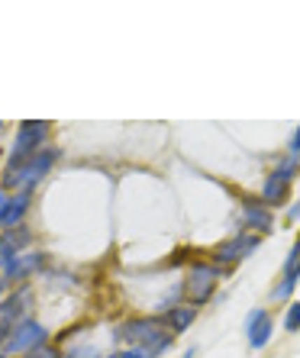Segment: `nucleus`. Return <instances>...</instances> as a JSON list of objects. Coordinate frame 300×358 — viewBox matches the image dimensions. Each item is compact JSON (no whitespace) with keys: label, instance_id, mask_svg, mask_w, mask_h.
I'll return each instance as SVG.
<instances>
[{"label":"nucleus","instance_id":"obj_1","mask_svg":"<svg viewBox=\"0 0 300 358\" xmlns=\"http://www.w3.org/2000/svg\"><path fill=\"white\" fill-rule=\"evenodd\" d=\"M117 342H123L126 349H149L152 355H162V352L175 342V336H171V329L165 326V320L133 317L117 329Z\"/></svg>","mask_w":300,"mask_h":358},{"label":"nucleus","instance_id":"obj_2","mask_svg":"<svg viewBox=\"0 0 300 358\" xmlns=\"http://www.w3.org/2000/svg\"><path fill=\"white\" fill-rule=\"evenodd\" d=\"M55 162H59V149L45 145L42 152H36L33 159L20 162V165H7L3 168V191L17 187V194H33V187H39L42 178L49 175Z\"/></svg>","mask_w":300,"mask_h":358},{"label":"nucleus","instance_id":"obj_3","mask_svg":"<svg viewBox=\"0 0 300 358\" xmlns=\"http://www.w3.org/2000/svg\"><path fill=\"white\" fill-rule=\"evenodd\" d=\"M220 278H223V268L213 265V262H194L187 268V278H184V297L191 307H200V303H207L217 291Z\"/></svg>","mask_w":300,"mask_h":358},{"label":"nucleus","instance_id":"obj_4","mask_svg":"<svg viewBox=\"0 0 300 358\" xmlns=\"http://www.w3.org/2000/svg\"><path fill=\"white\" fill-rule=\"evenodd\" d=\"M45 342H49V329H45L39 320L29 317L7 333V339H3V345H0V355L3 358H20V355H26V352L45 345Z\"/></svg>","mask_w":300,"mask_h":358},{"label":"nucleus","instance_id":"obj_5","mask_svg":"<svg viewBox=\"0 0 300 358\" xmlns=\"http://www.w3.org/2000/svg\"><path fill=\"white\" fill-rule=\"evenodd\" d=\"M45 139H49V123H42V120H26V123H20L17 136H13V145H10L7 165H20V162L33 159L36 152L45 149Z\"/></svg>","mask_w":300,"mask_h":358},{"label":"nucleus","instance_id":"obj_6","mask_svg":"<svg viewBox=\"0 0 300 358\" xmlns=\"http://www.w3.org/2000/svg\"><path fill=\"white\" fill-rule=\"evenodd\" d=\"M29 307H33V287L20 284L17 291H10L7 297L0 300V329L10 333L17 323L29 320Z\"/></svg>","mask_w":300,"mask_h":358},{"label":"nucleus","instance_id":"obj_7","mask_svg":"<svg viewBox=\"0 0 300 358\" xmlns=\"http://www.w3.org/2000/svg\"><path fill=\"white\" fill-rule=\"evenodd\" d=\"M259 242H262V236H255V233H236L233 239H226V242H220L217 245V252H213V265H220V268H229V265H236V262H242V259H249L252 252L259 249Z\"/></svg>","mask_w":300,"mask_h":358},{"label":"nucleus","instance_id":"obj_8","mask_svg":"<svg viewBox=\"0 0 300 358\" xmlns=\"http://www.w3.org/2000/svg\"><path fill=\"white\" fill-rule=\"evenodd\" d=\"M242 226H245V233H271L275 229V213H271V207H268L265 200H242Z\"/></svg>","mask_w":300,"mask_h":358},{"label":"nucleus","instance_id":"obj_9","mask_svg":"<svg viewBox=\"0 0 300 358\" xmlns=\"http://www.w3.org/2000/svg\"><path fill=\"white\" fill-rule=\"evenodd\" d=\"M29 242H33V233L23 226L20 229H0V271H7L29 249Z\"/></svg>","mask_w":300,"mask_h":358},{"label":"nucleus","instance_id":"obj_10","mask_svg":"<svg viewBox=\"0 0 300 358\" xmlns=\"http://www.w3.org/2000/svg\"><path fill=\"white\" fill-rule=\"evenodd\" d=\"M271 333H275V320L268 310H252L245 317V339H249L252 349H265Z\"/></svg>","mask_w":300,"mask_h":358},{"label":"nucleus","instance_id":"obj_11","mask_svg":"<svg viewBox=\"0 0 300 358\" xmlns=\"http://www.w3.org/2000/svg\"><path fill=\"white\" fill-rule=\"evenodd\" d=\"M42 268H45V255H42V252H23V255H20L7 271H0V275L7 278V284L13 287V284H23L26 278H33Z\"/></svg>","mask_w":300,"mask_h":358},{"label":"nucleus","instance_id":"obj_12","mask_svg":"<svg viewBox=\"0 0 300 358\" xmlns=\"http://www.w3.org/2000/svg\"><path fill=\"white\" fill-rule=\"evenodd\" d=\"M29 194H10L7 207H3V213H0V229H20L26 220V213H29Z\"/></svg>","mask_w":300,"mask_h":358},{"label":"nucleus","instance_id":"obj_13","mask_svg":"<svg viewBox=\"0 0 300 358\" xmlns=\"http://www.w3.org/2000/svg\"><path fill=\"white\" fill-rule=\"evenodd\" d=\"M287 197H291V184L281 181L278 175H268L265 178V187H262V200H265L268 207H281Z\"/></svg>","mask_w":300,"mask_h":358},{"label":"nucleus","instance_id":"obj_14","mask_svg":"<svg viewBox=\"0 0 300 358\" xmlns=\"http://www.w3.org/2000/svg\"><path fill=\"white\" fill-rule=\"evenodd\" d=\"M194 317H197V307L181 303V307H175L171 313H165V326L171 329V336H178V333H184V329H191Z\"/></svg>","mask_w":300,"mask_h":358},{"label":"nucleus","instance_id":"obj_15","mask_svg":"<svg viewBox=\"0 0 300 358\" xmlns=\"http://www.w3.org/2000/svg\"><path fill=\"white\" fill-rule=\"evenodd\" d=\"M271 175H278V178H281V181H287V184H291L294 178L300 175V162H297V155H284V159L275 165V171H271Z\"/></svg>","mask_w":300,"mask_h":358},{"label":"nucleus","instance_id":"obj_16","mask_svg":"<svg viewBox=\"0 0 300 358\" xmlns=\"http://www.w3.org/2000/svg\"><path fill=\"white\" fill-rule=\"evenodd\" d=\"M284 278H300V239L294 242L287 259H284Z\"/></svg>","mask_w":300,"mask_h":358},{"label":"nucleus","instance_id":"obj_17","mask_svg":"<svg viewBox=\"0 0 300 358\" xmlns=\"http://www.w3.org/2000/svg\"><path fill=\"white\" fill-rule=\"evenodd\" d=\"M20 358H65V352H59L55 345H39V349H33V352H26V355H20Z\"/></svg>","mask_w":300,"mask_h":358},{"label":"nucleus","instance_id":"obj_18","mask_svg":"<svg viewBox=\"0 0 300 358\" xmlns=\"http://www.w3.org/2000/svg\"><path fill=\"white\" fill-rule=\"evenodd\" d=\"M294 287H297V278H281V284H275L271 297H275V300H287V297H291Z\"/></svg>","mask_w":300,"mask_h":358},{"label":"nucleus","instance_id":"obj_19","mask_svg":"<svg viewBox=\"0 0 300 358\" xmlns=\"http://www.w3.org/2000/svg\"><path fill=\"white\" fill-rule=\"evenodd\" d=\"M284 329H287V333H297L300 329V303L287 307V313H284Z\"/></svg>","mask_w":300,"mask_h":358},{"label":"nucleus","instance_id":"obj_20","mask_svg":"<svg viewBox=\"0 0 300 358\" xmlns=\"http://www.w3.org/2000/svg\"><path fill=\"white\" fill-rule=\"evenodd\" d=\"M65 358H103L94 345H71V349L65 352Z\"/></svg>","mask_w":300,"mask_h":358},{"label":"nucleus","instance_id":"obj_21","mask_svg":"<svg viewBox=\"0 0 300 358\" xmlns=\"http://www.w3.org/2000/svg\"><path fill=\"white\" fill-rule=\"evenodd\" d=\"M117 358H155L149 349H123L117 352Z\"/></svg>","mask_w":300,"mask_h":358},{"label":"nucleus","instance_id":"obj_22","mask_svg":"<svg viewBox=\"0 0 300 358\" xmlns=\"http://www.w3.org/2000/svg\"><path fill=\"white\" fill-rule=\"evenodd\" d=\"M291 155H297L300 159V129L294 133V139H291Z\"/></svg>","mask_w":300,"mask_h":358},{"label":"nucleus","instance_id":"obj_23","mask_svg":"<svg viewBox=\"0 0 300 358\" xmlns=\"http://www.w3.org/2000/svg\"><path fill=\"white\" fill-rule=\"evenodd\" d=\"M287 220H300V203H294V207L287 210Z\"/></svg>","mask_w":300,"mask_h":358},{"label":"nucleus","instance_id":"obj_24","mask_svg":"<svg viewBox=\"0 0 300 358\" xmlns=\"http://www.w3.org/2000/svg\"><path fill=\"white\" fill-rule=\"evenodd\" d=\"M7 200H10V191H0V213H3V207H7Z\"/></svg>","mask_w":300,"mask_h":358},{"label":"nucleus","instance_id":"obj_25","mask_svg":"<svg viewBox=\"0 0 300 358\" xmlns=\"http://www.w3.org/2000/svg\"><path fill=\"white\" fill-rule=\"evenodd\" d=\"M181 358H197V349H187V352H184Z\"/></svg>","mask_w":300,"mask_h":358},{"label":"nucleus","instance_id":"obj_26","mask_svg":"<svg viewBox=\"0 0 300 358\" xmlns=\"http://www.w3.org/2000/svg\"><path fill=\"white\" fill-rule=\"evenodd\" d=\"M0 129H3V123H0Z\"/></svg>","mask_w":300,"mask_h":358},{"label":"nucleus","instance_id":"obj_27","mask_svg":"<svg viewBox=\"0 0 300 358\" xmlns=\"http://www.w3.org/2000/svg\"><path fill=\"white\" fill-rule=\"evenodd\" d=\"M0 358H3V355H0Z\"/></svg>","mask_w":300,"mask_h":358}]
</instances>
